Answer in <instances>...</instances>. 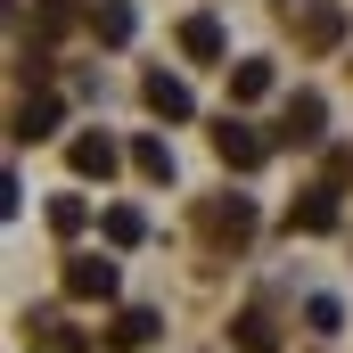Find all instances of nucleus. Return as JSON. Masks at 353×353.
Segmentation results:
<instances>
[{"instance_id": "6", "label": "nucleus", "mask_w": 353, "mask_h": 353, "mask_svg": "<svg viewBox=\"0 0 353 353\" xmlns=\"http://www.w3.org/2000/svg\"><path fill=\"white\" fill-rule=\"evenodd\" d=\"M288 230H304V239H321V230H337V189H304V197L288 205Z\"/></svg>"}, {"instance_id": "7", "label": "nucleus", "mask_w": 353, "mask_h": 353, "mask_svg": "<svg viewBox=\"0 0 353 353\" xmlns=\"http://www.w3.org/2000/svg\"><path fill=\"white\" fill-rule=\"evenodd\" d=\"M66 165H74V181H107L115 173V140H107V132H83V140L66 148Z\"/></svg>"}, {"instance_id": "12", "label": "nucleus", "mask_w": 353, "mask_h": 353, "mask_svg": "<svg viewBox=\"0 0 353 353\" xmlns=\"http://www.w3.org/2000/svg\"><path fill=\"white\" fill-rule=\"evenodd\" d=\"M148 337H157V312H123V321L107 329V345H115V353H140Z\"/></svg>"}, {"instance_id": "5", "label": "nucleus", "mask_w": 353, "mask_h": 353, "mask_svg": "<svg viewBox=\"0 0 353 353\" xmlns=\"http://www.w3.org/2000/svg\"><path fill=\"white\" fill-rule=\"evenodd\" d=\"M288 25H296V41H304V50L345 41V8H337V0H312V8H304V17H288Z\"/></svg>"}, {"instance_id": "8", "label": "nucleus", "mask_w": 353, "mask_h": 353, "mask_svg": "<svg viewBox=\"0 0 353 353\" xmlns=\"http://www.w3.org/2000/svg\"><path fill=\"white\" fill-rule=\"evenodd\" d=\"M140 99H148L165 123H181V115H189V83H181V74H148V83H140Z\"/></svg>"}, {"instance_id": "2", "label": "nucleus", "mask_w": 353, "mask_h": 353, "mask_svg": "<svg viewBox=\"0 0 353 353\" xmlns=\"http://www.w3.org/2000/svg\"><path fill=\"white\" fill-rule=\"evenodd\" d=\"M214 157H222L230 173H255V165L271 157V140L255 132V123H230V115H222V132H214Z\"/></svg>"}, {"instance_id": "1", "label": "nucleus", "mask_w": 353, "mask_h": 353, "mask_svg": "<svg viewBox=\"0 0 353 353\" xmlns=\"http://www.w3.org/2000/svg\"><path fill=\"white\" fill-rule=\"evenodd\" d=\"M321 123H329L321 90H296V99L279 107V132H271V140H279V148H312V140H321Z\"/></svg>"}, {"instance_id": "10", "label": "nucleus", "mask_w": 353, "mask_h": 353, "mask_svg": "<svg viewBox=\"0 0 353 353\" xmlns=\"http://www.w3.org/2000/svg\"><path fill=\"white\" fill-rule=\"evenodd\" d=\"M181 50H189L197 66H214V58H222V25H214V17H189V25H181Z\"/></svg>"}, {"instance_id": "17", "label": "nucleus", "mask_w": 353, "mask_h": 353, "mask_svg": "<svg viewBox=\"0 0 353 353\" xmlns=\"http://www.w3.org/2000/svg\"><path fill=\"white\" fill-rule=\"evenodd\" d=\"M304 329H312V337H337V329H345L337 296H312V304H304Z\"/></svg>"}, {"instance_id": "18", "label": "nucleus", "mask_w": 353, "mask_h": 353, "mask_svg": "<svg viewBox=\"0 0 353 353\" xmlns=\"http://www.w3.org/2000/svg\"><path fill=\"white\" fill-rule=\"evenodd\" d=\"M83 222H90V205H83V197H50V230H66V239H74Z\"/></svg>"}, {"instance_id": "15", "label": "nucleus", "mask_w": 353, "mask_h": 353, "mask_svg": "<svg viewBox=\"0 0 353 353\" xmlns=\"http://www.w3.org/2000/svg\"><path fill=\"white\" fill-rule=\"evenodd\" d=\"M263 90H271V66H263V58L230 66V99H239V107H247V99H263Z\"/></svg>"}, {"instance_id": "11", "label": "nucleus", "mask_w": 353, "mask_h": 353, "mask_svg": "<svg viewBox=\"0 0 353 353\" xmlns=\"http://www.w3.org/2000/svg\"><path fill=\"white\" fill-rule=\"evenodd\" d=\"M50 123H58V99H50V90H33V99L17 107V140H50Z\"/></svg>"}, {"instance_id": "13", "label": "nucleus", "mask_w": 353, "mask_h": 353, "mask_svg": "<svg viewBox=\"0 0 353 353\" xmlns=\"http://www.w3.org/2000/svg\"><path fill=\"white\" fill-rule=\"evenodd\" d=\"M99 230H107V247H140V239H148V222H140L132 205H107V222H99Z\"/></svg>"}, {"instance_id": "16", "label": "nucleus", "mask_w": 353, "mask_h": 353, "mask_svg": "<svg viewBox=\"0 0 353 353\" xmlns=\"http://www.w3.org/2000/svg\"><path fill=\"white\" fill-rule=\"evenodd\" d=\"M230 329H239V345H247V353H279V329H271L263 312H239Z\"/></svg>"}, {"instance_id": "4", "label": "nucleus", "mask_w": 353, "mask_h": 353, "mask_svg": "<svg viewBox=\"0 0 353 353\" xmlns=\"http://www.w3.org/2000/svg\"><path fill=\"white\" fill-rule=\"evenodd\" d=\"M66 296L107 304V296H115V263H107V255H74V263H66Z\"/></svg>"}, {"instance_id": "14", "label": "nucleus", "mask_w": 353, "mask_h": 353, "mask_svg": "<svg viewBox=\"0 0 353 353\" xmlns=\"http://www.w3.org/2000/svg\"><path fill=\"white\" fill-rule=\"evenodd\" d=\"M132 165H140V181H173V148L165 140H132Z\"/></svg>"}, {"instance_id": "3", "label": "nucleus", "mask_w": 353, "mask_h": 353, "mask_svg": "<svg viewBox=\"0 0 353 353\" xmlns=\"http://www.w3.org/2000/svg\"><path fill=\"white\" fill-rule=\"evenodd\" d=\"M205 239H214V247H247V239H255V205H247V197L205 205Z\"/></svg>"}, {"instance_id": "9", "label": "nucleus", "mask_w": 353, "mask_h": 353, "mask_svg": "<svg viewBox=\"0 0 353 353\" xmlns=\"http://www.w3.org/2000/svg\"><path fill=\"white\" fill-rule=\"evenodd\" d=\"M132 25H140V17H132V0H99V8H90V33H99L107 50H123V41H132Z\"/></svg>"}]
</instances>
